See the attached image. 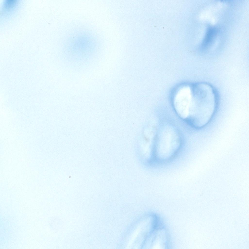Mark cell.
Here are the masks:
<instances>
[{
    "label": "cell",
    "mask_w": 249,
    "mask_h": 249,
    "mask_svg": "<svg viewBox=\"0 0 249 249\" xmlns=\"http://www.w3.org/2000/svg\"><path fill=\"white\" fill-rule=\"evenodd\" d=\"M216 28L214 27L208 28L203 40L202 46L206 48L210 46L215 38L217 33Z\"/></svg>",
    "instance_id": "obj_1"
}]
</instances>
